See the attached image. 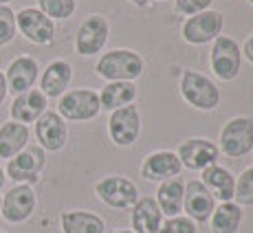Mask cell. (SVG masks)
<instances>
[{
	"instance_id": "f1b7e54d",
	"label": "cell",
	"mask_w": 253,
	"mask_h": 233,
	"mask_svg": "<svg viewBox=\"0 0 253 233\" xmlns=\"http://www.w3.org/2000/svg\"><path fill=\"white\" fill-rule=\"evenodd\" d=\"M16 13L9 4H0V46H7L16 38Z\"/></svg>"
},
{
	"instance_id": "7a4b0ae2",
	"label": "cell",
	"mask_w": 253,
	"mask_h": 233,
	"mask_svg": "<svg viewBox=\"0 0 253 233\" xmlns=\"http://www.w3.org/2000/svg\"><path fill=\"white\" fill-rule=\"evenodd\" d=\"M181 95L189 106L198 110H213L220 104V90L209 77L196 71H185L181 77Z\"/></svg>"
},
{
	"instance_id": "f546056e",
	"label": "cell",
	"mask_w": 253,
	"mask_h": 233,
	"mask_svg": "<svg viewBox=\"0 0 253 233\" xmlns=\"http://www.w3.org/2000/svg\"><path fill=\"white\" fill-rule=\"evenodd\" d=\"M159 233H196V225H194V220H189V218L174 216L163 222Z\"/></svg>"
},
{
	"instance_id": "e0dca14e",
	"label": "cell",
	"mask_w": 253,
	"mask_h": 233,
	"mask_svg": "<svg viewBox=\"0 0 253 233\" xmlns=\"http://www.w3.org/2000/svg\"><path fill=\"white\" fill-rule=\"evenodd\" d=\"M38 73H40V66H38V62L33 60V57H29V55L16 57V60L9 64L7 73H4L7 88L18 95L27 93V90H31V86L36 84Z\"/></svg>"
},
{
	"instance_id": "cb8c5ba5",
	"label": "cell",
	"mask_w": 253,
	"mask_h": 233,
	"mask_svg": "<svg viewBox=\"0 0 253 233\" xmlns=\"http://www.w3.org/2000/svg\"><path fill=\"white\" fill-rule=\"evenodd\" d=\"M183 196H185V185L181 178H169L163 181L157 192V205L168 218H174L183 211Z\"/></svg>"
},
{
	"instance_id": "7402d4cb",
	"label": "cell",
	"mask_w": 253,
	"mask_h": 233,
	"mask_svg": "<svg viewBox=\"0 0 253 233\" xmlns=\"http://www.w3.org/2000/svg\"><path fill=\"white\" fill-rule=\"evenodd\" d=\"M137 97V88L132 81H108L99 93V106L106 110H119L130 106Z\"/></svg>"
},
{
	"instance_id": "5bb4252c",
	"label": "cell",
	"mask_w": 253,
	"mask_h": 233,
	"mask_svg": "<svg viewBox=\"0 0 253 233\" xmlns=\"http://www.w3.org/2000/svg\"><path fill=\"white\" fill-rule=\"evenodd\" d=\"M36 137L40 141V148L48 150V152H57L66 145V123L57 113L46 110L40 119L36 121Z\"/></svg>"
},
{
	"instance_id": "5b68a950",
	"label": "cell",
	"mask_w": 253,
	"mask_h": 233,
	"mask_svg": "<svg viewBox=\"0 0 253 233\" xmlns=\"http://www.w3.org/2000/svg\"><path fill=\"white\" fill-rule=\"evenodd\" d=\"M211 71L218 79L231 81L240 73V46L227 36H218L211 46Z\"/></svg>"
},
{
	"instance_id": "836d02e7",
	"label": "cell",
	"mask_w": 253,
	"mask_h": 233,
	"mask_svg": "<svg viewBox=\"0 0 253 233\" xmlns=\"http://www.w3.org/2000/svg\"><path fill=\"white\" fill-rule=\"evenodd\" d=\"M130 2H132L134 7H145V4H148V0H130Z\"/></svg>"
},
{
	"instance_id": "8d00e7d4",
	"label": "cell",
	"mask_w": 253,
	"mask_h": 233,
	"mask_svg": "<svg viewBox=\"0 0 253 233\" xmlns=\"http://www.w3.org/2000/svg\"><path fill=\"white\" fill-rule=\"evenodd\" d=\"M7 2H11V0H0V4H7Z\"/></svg>"
},
{
	"instance_id": "4316f807",
	"label": "cell",
	"mask_w": 253,
	"mask_h": 233,
	"mask_svg": "<svg viewBox=\"0 0 253 233\" xmlns=\"http://www.w3.org/2000/svg\"><path fill=\"white\" fill-rule=\"evenodd\" d=\"M38 7L51 20H66L75 13V0H38Z\"/></svg>"
},
{
	"instance_id": "44dd1931",
	"label": "cell",
	"mask_w": 253,
	"mask_h": 233,
	"mask_svg": "<svg viewBox=\"0 0 253 233\" xmlns=\"http://www.w3.org/2000/svg\"><path fill=\"white\" fill-rule=\"evenodd\" d=\"M73 69L69 62L64 60H55L46 66V71L42 73L40 79V90L44 97H62L66 90V86L71 84Z\"/></svg>"
},
{
	"instance_id": "d6a6232c",
	"label": "cell",
	"mask_w": 253,
	"mask_h": 233,
	"mask_svg": "<svg viewBox=\"0 0 253 233\" xmlns=\"http://www.w3.org/2000/svg\"><path fill=\"white\" fill-rule=\"evenodd\" d=\"M9 88H7V79H4V73H0V106H2L4 97H7Z\"/></svg>"
},
{
	"instance_id": "9c48e42d",
	"label": "cell",
	"mask_w": 253,
	"mask_h": 233,
	"mask_svg": "<svg viewBox=\"0 0 253 233\" xmlns=\"http://www.w3.org/2000/svg\"><path fill=\"white\" fill-rule=\"evenodd\" d=\"M16 27L33 44H51L53 36H55L53 20L46 18L40 9H33V7H27L20 13H16Z\"/></svg>"
},
{
	"instance_id": "2e32d148",
	"label": "cell",
	"mask_w": 253,
	"mask_h": 233,
	"mask_svg": "<svg viewBox=\"0 0 253 233\" xmlns=\"http://www.w3.org/2000/svg\"><path fill=\"white\" fill-rule=\"evenodd\" d=\"M176 156L181 158V165H185L187 169H205L216 163L218 148L207 139H189L181 143Z\"/></svg>"
},
{
	"instance_id": "3957f363",
	"label": "cell",
	"mask_w": 253,
	"mask_h": 233,
	"mask_svg": "<svg viewBox=\"0 0 253 233\" xmlns=\"http://www.w3.org/2000/svg\"><path fill=\"white\" fill-rule=\"evenodd\" d=\"M99 95L88 88H77L64 93L57 104V115L69 121H88L99 115Z\"/></svg>"
},
{
	"instance_id": "8fae6325",
	"label": "cell",
	"mask_w": 253,
	"mask_h": 233,
	"mask_svg": "<svg viewBox=\"0 0 253 233\" xmlns=\"http://www.w3.org/2000/svg\"><path fill=\"white\" fill-rule=\"evenodd\" d=\"M106 40H108V22L104 16H88L82 27L77 29L75 38V48L80 55H95L104 48Z\"/></svg>"
},
{
	"instance_id": "d4e9b609",
	"label": "cell",
	"mask_w": 253,
	"mask_h": 233,
	"mask_svg": "<svg viewBox=\"0 0 253 233\" xmlns=\"http://www.w3.org/2000/svg\"><path fill=\"white\" fill-rule=\"evenodd\" d=\"M64 233H104L106 225L90 211H64L60 218Z\"/></svg>"
},
{
	"instance_id": "52a82bcc",
	"label": "cell",
	"mask_w": 253,
	"mask_h": 233,
	"mask_svg": "<svg viewBox=\"0 0 253 233\" xmlns=\"http://www.w3.org/2000/svg\"><path fill=\"white\" fill-rule=\"evenodd\" d=\"M222 31V16L218 11H207L196 13V16H189L183 24V40L189 44H205L211 42L220 36Z\"/></svg>"
},
{
	"instance_id": "ac0fdd59",
	"label": "cell",
	"mask_w": 253,
	"mask_h": 233,
	"mask_svg": "<svg viewBox=\"0 0 253 233\" xmlns=\"http://www.w3.org/2000/svg\"><path fill=\"white\" fill-rule=\"evenodd\" d=\"M46 113V97L42 95V90H27L20 93L11 104V119L18 123H36L42 115Z\"/></svg>"
},
{
	"instance_id": "d590c367",
	"label": "cell",
	"mask_w": 253,
	"mask_h": 233,
	"mask_svg": "<svg viewBox=\"0 0 253 233\" xmlns=\"http://www.w3.org/2000/svg\"><path fill=\"white\" fill-rule=\"evenodd\" d=\"M113 233H134V231H113Z\"/></svg>"
},
{
	"instance_id": "4dcf8cb0",
	"label": "cell",
	"mask_w": 253,
	"mask_h": 233,
	"mask_svg": "<svg viewBox=\"0 0 253 233\" xmlns=\"http://www.w3.org/2000/svg\"><path fill=\"white\" fill-rule=\"evenodd\" d=\"M213 0H176V11L183 13V16H196V13H203L209 9Z\"/></svg>"
},
{
	"instance_id": "ba28073f",
	"label": "cell",
	"mask_w": 253,
	"mask_h": 233,
	"mask_svg": "<svg viewBox=\"0 0 253 233\" xmlns=\"http://www.w3.org/2000/svg\"><path fill=\"white\" fill-rule=\"evenodd\" d=\"M46 163L44 150L40 145L22 150L20 154H16L13 158H9L7 163V176L13 178L18 183H36L40 178V172Z\"/></svg>"
},
{
	"instance_id": "603a6c76",
	"label": "cell",
	"mask_w": 253,
	"mask_h": 233,
	"mask_svg": "<svg viewBox=\"0 0 253 233\" xmlns=\"http://www.w3.org/2000/svg\"><path fill=\"white\" fill-rule=\"evenodd\" d=\"M29 141V128L18 121H9L0 128V158H13Z\"/></svg>"
},
{
	"instance_id": "7c38bea8",
	"label": "cell",
	"mask_w": 253,
	"mask_h": 233,
	"mask_svg": "<svg viewBox=\"0 0 253 233\" xmlns=\"http://www.w3.org/2000/svg\"><path fill=\"white\" fill-rule=\"evenodd\" d=\"M36 209V192L29 185H18L13 189H9V194L4 196L0 213L7 222H24Z\"/></svg>"
},
{
	"instance_id": "30bf717a",
	"label": "cell",
	"mask_w": 253,
	"mask_h": 233,
	"mask_svg": "<svg viewBox=\"0 0 253 233\" xmlns=\"http://www.w3.org/2000/svg\"><path fill=\"white\" fill-rule=\"evenodd\" d=\"M110 139L121 148H128L139 139L141 132V116L134 106H124L119 110H113L108 121Z\"/></svg>"
},
{
	"instance_id": "74e56055",
	"label": "cell",
	"mask_w": 253,
	"mask_h": 233,
	"mask_svg": "<svg viewBox=\"0 0 253 233\" xmlns=\"http://www.w3.org/2000/svg\"><path fill=\"white\" fill-rule=\"evenodd\" d=\"M247 2H249V4H253V0H247Z\"/></svg>"
},
{
	"instance_id": "8992f818",
	"label": "cell",
	"mask_w": 253,
	"mask_h": 233,
	"mask_svg": "<svg viewBox=\"0 0 253 233\" xmlns=\"http://www.w3.org/2000/svg\"><path fill=\"white\" fill-rule=\"evenodd\" d=\"M95 192L101 200L113 209H130L137 202V187L124 176H106L95 185Z\"/></svg>"
},
{
	"instance_id": "e575fe53",
	"label": "cell",
	"mask_w": 253,
	"mask_h": 233,
	"mask_svg": "<svg viewBox=\"0 0 253 233\" xmlns=\"http://www.w3.org/2000/svg\"><path fill=\"white\" fill-rule=\"evenodd\" d=\"M4 185V172H2V167H0V187Z\"/></svg>"
},
{
	"instance_id": "6da1fadb",
	"label": "cell",
	"mask_w": 253,
	"mask_h": 233,
	"mask_svg": "<svg viewBox=\"0 0 253 233\" xmlns=\"http://www.w3.org/2000/svg\"><path fill=\"white\" fill-rule=\"evenodd\" d=\"M97 75L108 81H130L137 79L143 73V60L134 51L128 48H115L110 53H104L97 62Z\"/></svg>"
},
{
	"instance_id": "ffe728a7",
	"label": "cell",
	"mask_w": 253,
	"mask_h": 233,
	"mask_svg": "<svg viewBox=\"0 0 253 233\" xmlns=\"http://www.w3.org/2000/svg\"><path fill=\"white\" fill-rule=\"evenodd\" d=\"M203 185L211 192L213 198L220 202H231L233 194H236V178L231 176L229 169L220 167V165H209L203 169Z\"/></svg>"
},
{
	"instance_id": "1f68e13d",
	"label": "cell",
	"mask_w": 253,
	"mask_h": 233,
	"mask_svg": "<svg viewBox=\"0 0 253 233\" xmlns=\"http://www.w3.org/2000/svg\"><path fill=\"white\" fill-rule=\"evenodd\" d=\"M242 53H245V57L249 62H253V36L249 38V40L245 42V46H242Z\"/></svg>"
},
{
	"instance_id": "4fadbf2b",
	"label": "cell",
	"mask_w": 253,
	"mask_h": 233,
	"mask_svg": "<svg viewBox=\"0 0 253 233\" xmlns=\"http://www.w3.org/2000/svg\"><path fill=\"white\" fill-rule=\"evenodd\" d=\"M213 209H216V200H213L211 192L201 181L187 183L185 196H183V211H187L189 220L205 222L211 218Z\"/></svg>"
},
{
	"instance_id": "83f0119b",
	"label": "cell",
	"mask_w": 253,
	"mask_h": 233,
	"mask_svg": "<svg viewBox=\"0 0 253 233\" xmlns=\"http://www.w3.org/2000/svg\"><path fill=\"white\" fill-rule=\"evenodd\" d=\"M233 200L238 207H251L253 205V167H247L236 181V194Z\"/></svg>"
},
{
	"instance_id": "d6986e66",
	"label": "cell",
	"mask_w": 253,
	"mask_h": 233,
	"mask_svg": "<svg viewBox=\"0 0 253 233\" xmlns=\"http://www.w3.org/2000/svg\"><path fill=\"white\" fill-rule=\"evenodd\" d=\"M132 229L134 233H159L163 225V211L159 209L157 200L141 198L132 205Z\"/></svg>"
},
{
	"instance_id": "9a60e30c",
	"label": "cell",
	"mask_w": 253,
	"mask_h": 233,
	"mask_svg": "<svg viewBox=\"0 0 253 233\" xmlns=\"http://www.w3.org/2000/svg\"><path fill=\"white\" fill-rule=\"evenodd\" d=\"M183 169L181 158L169 150H161V152H152L141 165V176L145 181H169V178L178 176Z\"/></svg>"
},
{
	"instance_id": "484cf974",
	"label": "cell",
	"mask_w": 253,
	"mask_h": 233,
	"mask_svg": "<svg viewBox=\"0 0 253 233\" xmlns=\"http://www.w3.org/2000/svg\"><path fill=\"white\" fill-rule=\"evenodd\" d=\"M211 233H238L242 222V209L236 202H220L211 213Z\"/></svg>"
},
{
	"instance_id": "277c9868",
	"label": "cell",
	"mask_w": 253,
	"mask_h": 233,
	"mask_svg": "<svg viewBox=\"0 0 253 233\" xmlns=\"http://www.w3.org/2000/svg\"><path fill=\"white\" fill-rule=\"evenodd\" d=\"M220 148L227 156L240 158L253 150V121L249 116H236L222 128Z\"/></svg>"
},
{
	"instance_id": "f35d334b",
	"label": "cell",
	"mask_w": 253,
	"mask_h": 233,
	"mask_svg": "<svg viewBox=\"0 0 253 233\" xmlns=\"http://www.w3.org/2000/svg\"><path fill=\"white\" fill-rule=\"evenodd\" d=\"M0 207H2V198H0Z\"/></svg>"
}]
</instances>
